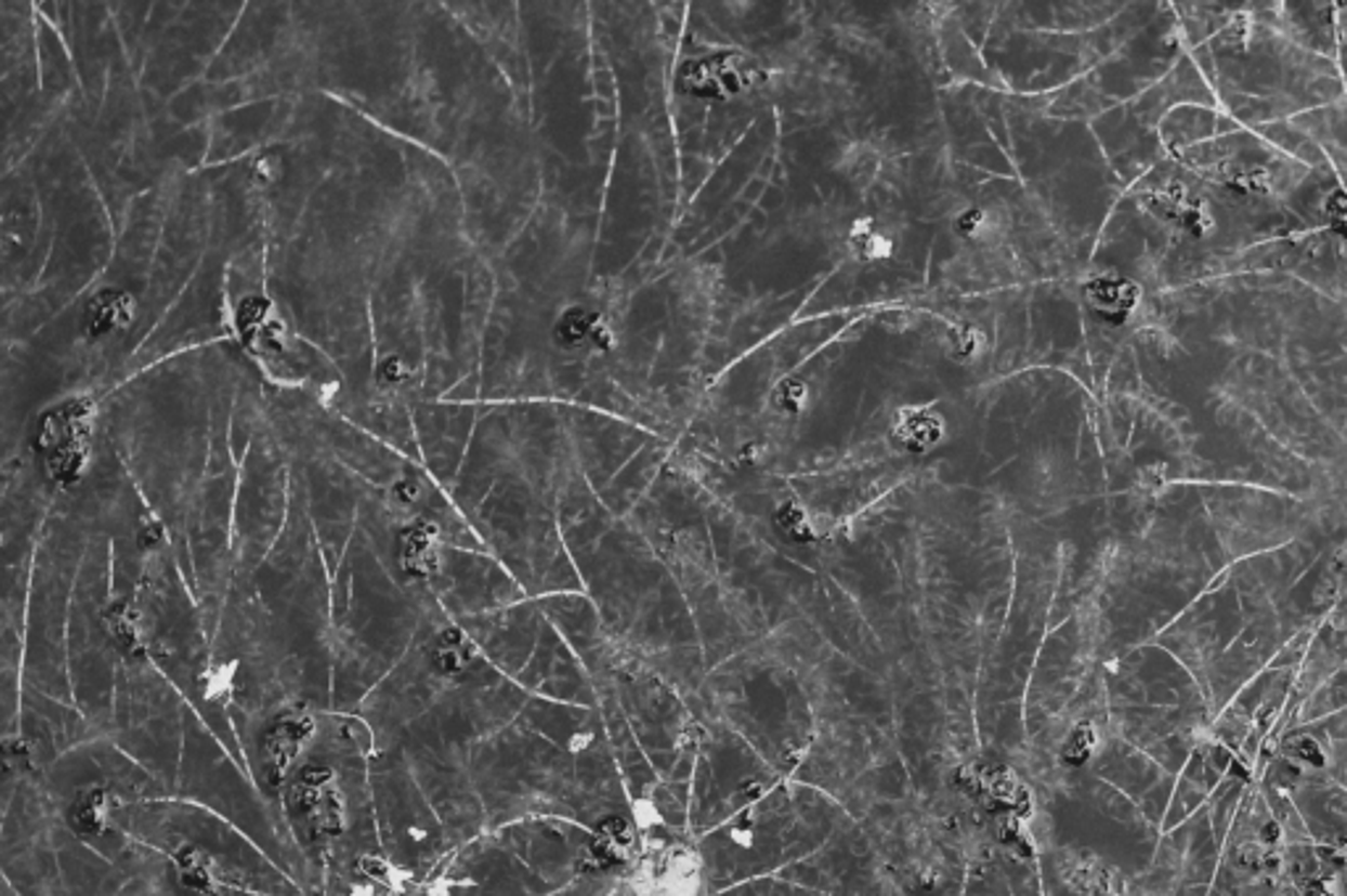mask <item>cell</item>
<instances>
[{"label": "cell", "mask_w": 1347, "mask_h": 896, "mask_svg": "<svg viewBox=\"0 0 1347 896\" xmlns=\"http://www.w3.org/2000/svg\"><path fill=\"white\" fill-rule=\"evenodd\" d=\"M1310 226L1277 202L1205 180L1177 158L1126 187L1108 219L1100 272L1163 294L1234 274L1258 245L1303 235Z\"/></svg>", "instance_id": "6da1fadb"}, {"label": "cell", "mask_w": 1347, "mask_h": 896, "mask_svg": "<svg viewBox=\"0 0 1347 896\" xmlns=\"http://www.w3.org/2000/svg\"><path fill=\"white\" fill-rule=\"evenodd\" d=\"M1145 327L1258 350L1279 360L1310 403L1347 429V305L1277 272L1218 276L1150 294Z\"/></svg>", "instance_id": "7a4b0ae2"}, {"label": "cell", "mask_w": 1347, "mask_h": 896, "mask_svg": "<svg viewBox=\"0 0 1347 896\" xmlns=\"http://www.w3.org/2000/svg\"><path fill=\"white\" fill-rule=\"evenodd\" d=\"M1273 0L1240 3L1214 37L1187 51L1218 108L1245 129L1279 124L1345 101L1339 64L1297 45L1273 24Z\"/></svg>", "instance_id": "3957f363"}, {"label": "cell", "mask_w": 1347, "mask_h": 896, "mask_svg": "<svg viewBox=\"0 0 1347 896\" xmlns=\"http://www.w3.org/2000/svg\"><path fill=\"white\" fill-rule=\"evenodd\" d=\"M1187 103L1218 106L1208 79L1203 77L1190 53L1145 95L1100 116L1098 134L1103 137L1108 161L1113 163V171L1124 187H1132L1148 171L1166 161L1168 153L1163 150L1159 129L1174 108L1187 106Z\"/></svg>", "instance_id": "277c9868"}, {"label": "cell", "mask_w": 1347, "mask_h": 896, "mask_svg": "<svg viewBox=\"0 0 1347 896\" xmlns=\"http://www.w3.org/2000/svg\"><path fill=\"white\" fill-rule=\"evenodd\" d=\"M1185 55L1187 45L1174 5L1163 3L1161 14L1126 40L1098 74H1093V95L1100 114L1145 95L1166 79Z\"/></svg>", "instance_id": "5b68a950"}, {"label": "cell", "mask_w": 1347, "mask_h": 896, "mask_svg": "<svg viewBox=\"0 0 1347 896\" xmlns=\"http://www.w3.org/2000/svg\"><path fill=\"white\" fill-rule=\"evenodd\" d=\"M1240 272H1277L1347 305V226H1324L1258 245L1237 261Z\"/></svg>", "instance_id": "8992f818"}, {"label": "cell", "mask_w": 1347, "mask_h": 896, "mask_svg": "<svg viewBox=\"0 0 1347 896\" xmlns=\"http://www.w3.org/2000/svg\"><path fill=\"white\" fill-rule=\"evenodd\" d=\"M1271 16L1273 24L1292 37L1297 45L1324 55V58H1339L1337 3H1300V0L1282 3V0H1273Z\"/></svg>", "instance_id": "52a82bcc"}, {"label": "cell", "mask_w": 1347, "mask_h": 896, "mask_svg": "<svg viewBox=\"0 0 1347 896\" xmlns=\"http://www.w3.org/2000/svg\"><path fill=\"white\" fill-rule=\"evenodd\" d=\"M1234 129H1240V124L1229 119L1218 106H1195V103H1187V106L1174 108L1163 119L1159 137L1163 150L1168 153V158H1177L1179 153L1208 143L1214 137H1221V134L1234 132Z\"/></svg>", "instance_id": "ba28073f"}, {"label": "cell", "mask_w": 1347, "mask_h": 896, "mask_svg": "<svg viewBox=\"0 0 1347 896\" xmlns=\"http://www.w3.org/2000/svg\"><path fill=\"white\" fill-rule=\"evenodd\" d=\"M1345 439H1347V429H1345Z\"/></svg>", "instance_id": "9c48e42d"}]
</instances>
